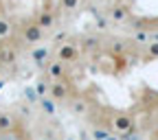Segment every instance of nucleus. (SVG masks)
I'll return each instance as SVG.
<instances>
[{
  "instance_id": "nucleus-1",
  "label": "nucleus",
  "mask_w": 158,
  "mask_h": 140,
  "mask_svg": "<svg viewBox=\"0 0 158 140\" xmlns=\"http://www.w3.org/2000/svg\"><path fill=\"white\" fill-rule=\"evenodd\" d=\"M136 129V121L130 112H112L110 110V131L118 136H130Z\"/></svg>"
},
{
  "instance_id": "nucleus-2",
  "label": "nucleus",
  "mask_w": 158,
  "mask_h": 140,
  "mask_svg": "<svg viewBox=\"0 0 158 140\" xmlns=\"http://www.w3.org/2000/svg\"><path fill=\"white\" fill-rule=\"evenodd\" d=\"M55 55H57L59 62H64L66 66H70V64H77L79 59H81V48H79L77 44H73V42H64V44L57 46Z\"/></svg>"
},
{
  "instance_id": "nucleus-3",
  "label": "nucleus",
  "mask_w": 158,
  "mask_h": 140,
  "mask_svg": "<svg viewBox=\"0 0 158 140\" xmlns=\"http://www.w3.org/2000/svg\"><path fill=\"white\" fill-rule=\"evenodd\" d=\"M68 110H70V114H75V116H88L90 110H92V103H90L88 96L75 94L70 101H68Z\"/></svg>"
},
{
  "instance_id": "nucleus-4",
  "label": "nucleus",
  "mask_w": 158,
  "mask_h": 140,
  "mask_svg": "<svg viewBox=\"0 0 158 140\" xmlns=\"http://www.w3.org/2000/svg\"><path fill=\"white\" fill-rule=\"evenodd\" d=\"M46 77L51 79V81H62V79H68V66L64 62H51L46 66Z\"/></svg>"
},
{
  "instance_id": "nucleus-5",
  "label": "nucleus",
  "mask_w": 158,
  "mask_h": 140,
  "mask_svg": "<svg viewBox=\"0 0 158 140\" xmlns=\"http://www.w3.org/2000/svg\"><path fill=\"white\" fill-rule=\"evenodd\" d=\"M42 31H44V29H40V24H37V22H35V24H27V26H24V31H22L24 42H29V44L40 42V39H42Z\"/></svg>"
},
{
  "instance_id": "nucleus-6",
  "label": "nucleus",
  "mask_w": 158,
  "mask_h": 140,
  "mask_svg": "<svg viewBox=\"0 0 158 140\" xmlns=\"http://www.w3.org/2000/svg\"><path fill=\"white\" fill-rule=\"evenodd\" d=\"M127 18H130V9L125 5H116L110 9V20H114V22H125Z\"/></svg>"
},
{
  "instance_id": "nucleus-7",
  "label": "nucleus",
  "mask_w": 158,
  "mask_h": 140,
  "mask_svg": "<svg viewBox=\"0 0 158 140\" xmlns=\"http://www.w3.org/2000/svg\"><path fill=\"white\" fill-rule=\"evenodd\" d=\"M108 53L114 55V57L125 55L127 53V42H125V39H114V42H110V46H108Z\"/></svg>"
},
{
  "instance_id": "nucleus-8",
  "label": "nucleus",
  "mask_w": 158,
  "mask_h": 140,
  "mask_svg": "<svg viewBox=\"0 0 158 140\" xmlns=\"http://www.w3.org/2000/svg\"><path fill=\"white\" fill-rule=\"evenodd\" d=\"M53 22H55V15H53V11H48V9L37 15V24H40V29H51Z\"/></svg>"
},
{
  "instance_id": "nucleus-9",
  "label": "nucleus",
  "mask_w": 158,
  "mask_h": 140,
  "mask_svg": "<svg viewBox=\"0 0 158 140\" xmlns=\"http://www.w3.org/2000/svg\"><path fill=\"white\" fill-rule=\"evenodd\" d=\"M158 59V42H149L145 44V55H143V62H154Z\"/></svg>"
},
{
  "instance_id": "nucleus-10",
  "label": "nucleus",
  "mask_w": 158,
  "mask_h": 140,
  "mask_svg": "<svg viewBox=\"0 0 158 140\" xmlns=\"http://www.w3.org/2000/svg\"><path fill=\"white\" fill-rule=\"evenodd\" d=\"M149 39H152V33H149V31H136L134 37H132V42H136V44H147Z\"/></svg>"
},
{
  "instance_id": "nucleus-11",
  "label": "nucleus",
  "mask_w": 158,
  "mask_h": 140,
  "mask_svg": "<svg viewBox=\"0 0 158 140\" xmlns=\"http://www.w3.org/2000/svg\"><path fill=\"white\" fill-rule=\"evenodd\" d=\"M15 59V53L11 48H0V64H11Z\"/></svg>"
},
{
  "instance_id": "nucleus-12",
  "label": "nucleus",
  "mask_w": 158,
  "mask_h": 140,
  "mask_svg": "<svg viewBox=\"0 0 158 140\" xmlns=\"http://www.w3.org/2000/svg\"><path fill=\"white\" fill-rule=\"evenodd\" d=\"M42 110L48 112V114H53L55 112V101H53V98H42Z\"/></svg>"
},
{
  "instance_id": "nucleus-13",
  "label": "nucleus",
  "mask_w": 158,
  "mask_h": 140,
  "mask_svg": "<svg viewBox=\"0 0 158 140\" xmlns=\"http://www.w3.org/2000/svg\"><path fill=\"white\" fill-rule=\"evenodd\" d=\"M46 57H48V50H46V48H37V50L33 53V59H35V62H44Z\"/></svg>"
},
{
  "instance_id": "nucleus-14",
  "label": "nucleus",
  "mask_w": 158,
  "mask_h": 140,
  "mask_svg": "<svg viewBox=\"0 0 158 140\" xmlns=\"http://www.w3.org/2000/svg\"><path fill=\"white\" fill-rule=\"evenodd\" d=\"M9 31H11V26H9V22H7V20H2V18H0V35H9Z\"/></svg>"
},
{
  "instance_id": "nucleus-15",
  "label": "nucleus",
  "mask_w": 158,
  "mask_h": 140,
  "mask_svg": "<svg viewBox=\"0 0 158 140\" xmlns=\"http://www.w3.org/2000/svg\"><path fill=\"white\" fill-rule=\"evenodd\" d=\"M79 5V0H62V7L66 9V11H70V9H75Z\"/></svg>"
}]
</instances>
